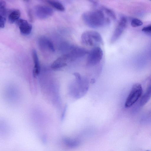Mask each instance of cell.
<instances>
[{
  "label": "cell",
  "mask_w": 151,
  "mask_h": 151,
  "mask_svg": "<svg viewBox=\"0 0 151 151\" xmlns=\"http://www.w3.org/2000/svg\"><path fill=\"white\" fill-rule=\"evenodd\" d=\"M71 61L66 54H64L57 58L52 64L51 68L55 69L61 68L67 65L68 63Z\"/></svg>",
  "instance_id": "9c48e42d"
},
{
  "label": "cell",
  "mask_w": 151,
  "mask_h": 151,
  "mask_svg": "<svg viewBox=\"0 0 151 151\" xmlns=\"http://www.w3.org/2000/svg\"><path fill=\"white\" fill-rule=\"evenodd\" d=\"M142 31L145 32L151 33V24L144 27Z\"/></svg>",
  "instance_id": "ffe728a7"
},
{
  "label": "cell",
  "mask_w": 151,
  "mask_h": 151,
  "mask_svg": "<svg viewBox=\"0 0 151 151\" xmlns=\"http://www.w3.org/2000/svg\"><path fill=\"white\" fill-rule=\"evenodd\" d=\"M87 62L90 65H95L99 63L103 56V51L99 46L93 47L88 52Z\"/></svg>",
  "instance_id": "277c9868"
},
{
  "label": "cell",
  "mask_w": 151,
  "mask_h": 151,
  "mask_svg": "<svg viewBox=\"0 0 151 151\" xmlns=\"http://www.w3.org/2000/svg\"><path fill=\"white\" fill-rule=\"evenodd\" d=\"M127 24L126 17H121L111 37L110 42L111 43L115 42L120 37L126 28Z\"/></svg>",
  "instance_id": "5b68a950"
},
{
  "label": "cell",
  "mask_w": 151,
  "mask_h": 151,
  "mask_svg": "<svg viewBox=\"0 0 151 151\" xmlns=\"http://www.w3.org/2000/svg\"><path fill=\"white\" fill-rule=\"evenodd\" d=\"M18 26L21 33L23 35L29 34L32 30V25L25 20L19 19L15 22Z\"/></svg>",
  "instance_id": "ba28073f"
},
{
  "label": "cell",
  "mask_w": 151,
  "mask_h": 151,
  "mask_svg": "<svg viewBox=\"0 0 151 151\" xmlns=\"http://www.w3.org/2000/svg\"><path fill=\"white\" fill-rule=\"evenodd\" d=\"M39 43L41 49H48L51 52L55 51V48L52 42L47 38L43 37H40L39 40Z\"/></svg>",
  "instance_id": "30bf717a"
},
{
  "label": "cell",
  "mask_w": 151,
  "mask_h": 151,
  "mask_svg": "<svg viewBox=\"0 0 151 151\" xmlns=\"http://www.w3.org/2000/svg\"><path fill=\"white\" fill-rule=\"evenodd\" d=\"M142 22L138 19L134 18L131 21V25L134 27H136L140 26L143 24Z\"/></svg>",
  "instance_id": "ac0fdd59"
},
{
  "label": "cell",
  "mask_w": 151,
  "mask_h": 151,
  "mask_svg": "<svg viewBox=\"0 0 151 151\" xmlns=\"http://www.w3.org/2000/svg\"><path fill=\"white\" fill-rule=\"evenodd\" d=\"M21 15L20 11L17 9L12 10L9 14L8 19L11 23L15 22L19 19Z\"/></svg>",
  "instance_id": "5bb4252c"
},
{
  "label": "cell",
  "mask_w": 151,
  "mask_h": 151,
  "mask_svg": "<svg viewBox=\"0 0 151 151\" xmlns=\"http://www.w3.org/2000/svg\"><path fill=\"white\" fill-rule=\"evenodd\" d=\"M101 9V10L104 11L106 14L111 18L113 19L114 20L116 19V17L115 14L112 10L104 6H102Z\"/></svg>",
  "instance_id": "2e32d148"
},
{
  "label": "cell",
  "mask_w": 151,
  "mask_h": 151,
  "mask_svg": "<svg viewBox=\"0 0 151 151\" xmlns=\"http://www.w3.org/2000/svg\"><path fill=\"white\" fill-rule=\"evenodd\" d=\"M32 55L34 63L33 74L34 76L35 77L38 75L40 73V67L38 57L36 50H33Z\"/></svg>",
  "instance_id": "8fae6325"
},
{
  "label": "cell",
  "mask_w": 151,
  "mask_h": 151,
  "mask_svg": "<svg viewBox=\"0 0 151 151\" xmlns=\"http://www.w3.org/2000/svg\"><path fill=\"white\" fill-rule=\"evenodd\" d=\"M151 97V78L146 90L142 96L140 101L141 106L145 105L149 101Z\"/></svg>",
  "instance_id": "7c38bea8"
},
{
  "label": "cell",
  "mask_w": 151,
  "mask_h": 151,
  "mask_svg": "<svg viewBox=\"0 0 151 151\" xmlns=\"http://www.w3.org/2000/svg\"><path fill=\"white\" fill-rule=\"evenodd\" d=\"M81 40L84 45L94 47L98 46L103 43L100 34L98 32L93 30L84 32L81 35Z\"/></svg>",
  "instance_id": "7a4b0ae2"
},
{
  "label": "cell",
  "mask_w": 151,
  "mask_h": 151,
  "mask_svg": "<svg viewBox=\"0 0 151 151\" xmlns=\"http://www.w3.org/2000/svg\"><path fill=\"white\" fill-rule=\"evenodd\" d=\"M6 21L5 17L0 16V24L1 28H3L4 27Z\"/></svg>",
  "instance_id": "d6986e66"
},
{
  "label": "cell",
  "mask_w": 151,
  "mask_h": 151,
  "mask_svg": "<svg viewBox=\"0 0 151 151\" xmlns=\"http://www.w3.org/2000/svg\"><path fill=\"white\" fill-rule=\"evenodd\" d=\"M88 52L83 48L72 45L68 52L65 54H67L72 61L84 56Z\"/></svg>",
  "instance_id": "8992f818"
},
{
  "label": "cell",
  "mask_w": 151,
  "mask_h": 151,
  "mask_svg": "<svg viewBox=\"0 0 151 151\" xmlns=\"http://www.w3.org/2000/svg\"><path fill=\"white\" fill-rule=\"evenodd\" d=\"M47 1L51 6L59 11L63 12L65 10V7L63 5L58 1Z\"/></svg>",
  "instance_id": "9a60e30c"
},
{
  "label": "cell",
  "mask_w": 151,
  "mask_h": 151,
  "mask_svg": "<svg viewBox=\"0 0 151 151\" xmlns=\"http://www.w3.org/2000/svg\"><path fill=\"white\" fill-rule=\"evenodd\" d=\"M82 17L84 22L89 27L97 28L109 24L110 20L101 10H96L83 13Z\"/></svg>",
  "instance_id": "6da1fadb"
},
{
  "label": "cell",
  "mask_w": 151,
  "mask_h": 151,
  "mask_svg": "<svg viewBox=\"0 0 151 151\" xmlns=\"http://www.w3.org/2000/svg\"><path fill=\"white\" fill-rule=\"evenodd\" d=\"M142 93L141 85L138 83L134 84L125 102L126 107L128 108L133 105L141 97Z\"/></svg>",
  "instance_id": "3957f363"
},
{
  "label": "cell",
  "mask_w": 151,
  "mask_h": 151,
  "mask_svg": "<svg viewBox=\"0 0 151 151\" xmlns=\"http://www.w3.org/2000/svg\"><path fill=\"white\" fill-rule=\"evenodd\" d=\"M63 141L66 146L70 148H76L80 144V142L78 140L67 137H64Z\"/></svg>",
  "instance_id": "4fadbf2b"
},
{
  "label": "cell",
  "mask_w": 151,
  "mask_h": 151,
  "mask_svg": "<svg viewBox=\"0 0 151 151\" xmlns=\"http://www.w3.org/2000/svg\"><path fill=\"white\" fill-rule=\"evenodd\" d=\"M6 12V4L3 0L0 1V16L5 17Z\"/></svg>",
  "instance_id": "e0dca14e"
},
{
  "label": "cell",
  "mask_w": 151,
  "mask_h": 151,
  "mask_svg": "<svg viewBox=\"0 0 151 151\" xmlns=\"http://www.w3.org/2000/svg\"><path fill=\"white\" fill-rule=\"evenodd\" d=\"M149 151V150H147V151Z\"/></svg>",
  "instance_id": "44dd1931"
},
{
  "label": "cell",
  "mask_w": 151,
  "mask_h": 151,
  "mask_svg": "<svg viewBox=\"0 0 151 151\" xmlns=\"http://www.w3.org/2000/svg\"><path fill=\"white\" fill-rule=\"evenodd\" d=\"M35 12L36 16L39 18L44 19L51 16L53 11L50 7L43 5H39L35 7Z\"/></svg>",
  "instance_id": "52a82bcc"
}]
</instances>
